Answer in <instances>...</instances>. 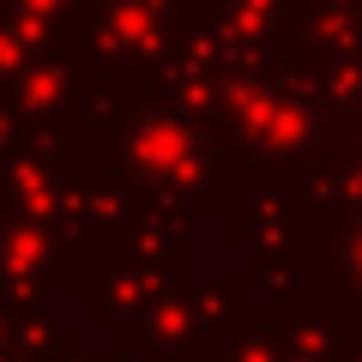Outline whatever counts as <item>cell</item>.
Instances as JSON below:
<instances>
[{"label": "cell", "mask_w": 362, "mask_h": 362, "mask_svg": "<svg viewBox=\"0 0 362 362\" xmlns=\"http://www.w3.org/2000/svg\"><path fill=\"white\" fill-rule=\"evenodd\" d=\"M0 362H6V356H0Z\"/></svg>", "instance_id": "cell-1"}]
</instances>
